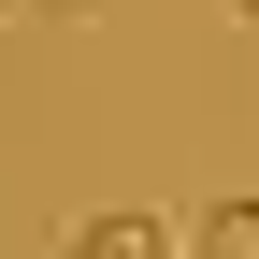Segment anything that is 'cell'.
I'll return each mask as SVG.
<instances>
[{"mask_svg": "<svg viewBox=\"0 0 259 259\" xmlns=\"http://www.w3.org/2000/svg\"><path fill=\"white\" fill-rule=\"evenodd\" d=\"M187 259H259V187H216L187 216Z\"/></svg>", "mask_w": 259, "mask_h": 259, "instance_id": "cell-2", "label": "cell"}, {"mask_svg": "<svg viewBox=\"0 0 259 259\" xmlns=\"http://www.w3.org/2000/svg\"><path fill=\"white\" fill-rule=\"evenodd\" d=\"M58 259H187L173 216H144V202H101V216H72V245Z\"/></svg>", "mask_w": 259, "mask_h": 259, "instance_id": "cell-1", "label": "cell"}, {"mask_svg": "<svg viewBox=\"0 0 259 259\" xmlns=\"http://www.w3.org/2000/svg\"><path fill=\"white\" fill-rule=\"evenodd\" d=\"M216 15H231V29H259V0H216Z\"/></svg>", "mask_w": 259, "mask_h": 259, "instance_id": "cell-3", "label": "cell"}, {"mask_svg": "<svg viewBox=\"0 0 259 259\" xmlns=\"http://www.w3.org/2000/svg\"><path fill=\"white\" fill-rule=\"evenodd\" d=\"M0 15H58V0H0Z\"/></svg>", "mask_w": 259, "mask_h": 259, "instance_id": "cell-4", "label": "cell"}]
</instances>
